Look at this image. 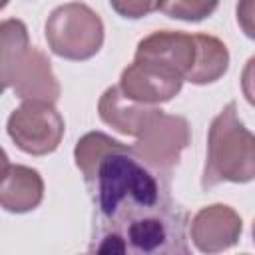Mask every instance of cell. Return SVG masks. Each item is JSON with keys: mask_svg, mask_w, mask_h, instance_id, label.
Returning <instances> with one entry per match:
<instances>
[{"mask_svg": "<svg viewBox=\"0 0 255 255\" xmlns=\"http://www.w3.org/2000/svg\"><path fill=\"white\" fill-rule=\"evenodd\" d=\"M76 165L94 201L90 251L187 255V213L171 197L169 175L143 161L133 145L102 131L76 143Z\"/></svg>", "mask_w": 255, "mask_h": 255, "instance_id": "1", "label": "cell"}, {"mask_svg": "<svg viewBox=\"0 0 255 255\" xmlns=\"http://www.w3.org/2000/svg\"><path fill=\"white\" fill-rule=\"evenodd\" d=\"M251 179H255V133L239 120L235 102H229L209 128L201 187L209 189L223 181L247 183Z\"/></svg>", "mask_w": 255, "mask_h": 255, "instance_id": "2", "label": "cell"}, {"mask_svg": "<svg viewBox=\"0 0 255 255\" xmlns=\"http://www.w3.org/2000/svg\"><path fill=\"white\" fill-rule=\"evenodd\" d=\"M2 36V88H14L24 102L40 100L54 104L60 96V84L48 58L28 42V30L20 20H4Z\"/></svg>", "mask_w": 255, "mask_h": 255, "instance_id": "3", "label": "cell"}, {"mask_svg": "<svg viewBox=\"0 0 255 255\" xmlns=\"http://www.w3.org/2000/svg\"><path fill=\"white\" fill-rule=\"evenodd\" d=\"M46 40L50 50L66 60H88L104 44L102 18L86 4L70 2L58 6L46 20Z\"/></svg>", "mask_w": 255, "mask_h": 255, "instance_id": "4", "label": "cell"}, {"mask_svg": "<svg viewBox=\"0 0 255 255\" xmlns=\"http://www.w3.org/2000/svg\"><path fill=\"white\" fill-rule=\"evenodd\" d=\"M191 131L185 118L167 116L163 110L153 108V112L143 122L139 133L135 135L133 149L157 171L171 175L177 165L181 151L189 145Z\"/></svg>", "mask_w": 255, "mask_h": 255, "instance_id": "5", "label": "cell"}, {"mask_svg": "<svg viewBox=\"0 0 255 255\" xmlns=\"http://www.w3.org/2000/svg\"><path fill=\"white\" fill-rule=\"evenodd\" d=\"M6 129L18 149L32 155H46L60 145L66 126L50 102L28 100L10 114Z\"/></svg>", "mask_w": 255, "mask_h": 255, "instance_id": "6", "label": "cell"}, {"mask_svg": "<svg viewBox=\"0 0 255 255\" xmlns=\"http://www.w3.org/2000/svg\"><path fill=\"white\" fill-rule=\"evenodd\" d=\"M197 34L173 32V30H157L147 38L139 40L135 58L155 64L169 74L181 78L183 82L191 78L197 64Z\"/></svg>", "mask_w": 255, "mask_h": 255, "instance_id": "7", "label": "cell"}, {"mask_svg": "<svg viewBox=\"0 0 255 255\" xmlns=\"http://www.w3.org/2000/svg\"><path fill=\"white\" fill-rule=\"evenodd\" d=\"M181 86H183L181 78L169 74L167 70L155 64L137 58H133V62L122 72L120 78V90L128 98L149 106L169 102L173 96L179 94Z\"/></svg>", "mask_w": 255, "mask_h": 255, "instance_id": "8", "label": "cell"}, {"mask_svg": "<svg viewBox=\"0 0 255 255\" xmlns=\"http://www.w3.org/2000/svg\"><path fill=\"white\" fill-rule=\"evenodd\" d=\"M243 223L229 205L215 203L199 209L191 221V239L203 253H217L233 247L241 235Z\"/></svg>", "mask_w": 255, "mask_h": 255, "instance_id": "9", "label": "cell"}, {"mask_svg": "<svg viewBox=\"0 0 255 255\" xmlns=\"http://www.w3.org/2000/svg\"><path fill=\"white\" fill-rule=\"evenodd\" d=\"M0 203L10 213H26L40 205L44 197V181L40 173L26 165H12L4 155Z\"/></svg>", "mask_w": 255, "mask_h": 255, "instance_id": "10", "label": "cell"}, {"mask_svg": "<svg viewBox=\"0 0 255 255\" xmlns=\"http://www.w3.org/2000/svg\"><path fill=\"white\" fill-rule=\"evenodd\" d=\"M155 106L135 102L128 98L120 86L108 88L104 96L98 102V114L104 124L112 126L114 129L126 133V135H137L147 116L153 112Z\"/></svg>", "mask_w": 255, "mask_h": 255, "instance_id": "11", "label": "cell"}, {"mask_svg": "<svg viewBox=\"0 0 255 255\" xmlns=\"http://www.w3.org/2000/svg\"><path fill=\"white\" fill-rule=\"evenodd\" d=\"M197 44H199L197 64H195V70L189 82L197 86L217 82L229 68L227 46L219 38L209 36V34H197Z\"/></svg>", "mask_w": 255, "mask_h": 255, "instance_id": "12", "label": "cell"}, {"mask_svg": "<svg viewBox=\"0 0 255 255\" xmlns=\"http://www.w3.org/2000/svg\"><path fill=\"white\" fill-rule=\"evenodd\" d=\"M219 0H159V12L185 22H201L211 16Z\"/></svg>", "mask_w": 255, "mask_h": 255, "instance_id": "13", "label": "cell"}, {"mask_svg": "<svg viewBox=\"0 0 255 255\" xmlns=\"http://www.w3.org/2000/svg\"><path fill=\"white\" fill-rule=\"evenodd\" d=\"M110 6L122 18L137 20L159 10V0H110Z\"/></svg>", "mask_w": 255, "mask_h": 255, "instance_id": "14", "label": "cell"}, {"mask_svg": "<svg viewBox=\"0 0 255 255\" xmlns=\"http://www.w3.org/2000/svg\"><path fill=\"white\" fill-rule=\"evenodd\" d=\"M237 24L243 34L255 40V0H239L237 2Z\"/></svg>", "mask_w": 255, "mask_h": 255, "instance_id": "15", "label": "cell"}, {"mask_svg": "<svg viewBox=\"0 0 255 255\" xmlns=\"http://www.w3.org/2000/svg\"><path fill=\"white\" fill-rule=\"evenodd\" d=\"M241 90L245 100L255 106V56H251L241 72Z\"/></svg>", "mask_w": 255, "mask_h": 255, "instance_id": "16", "label": "cell"}, {"mask_svg": "<svg viewBox=\"0 0 255 255\" xmlns=\"http://www.w3.org/2000/svg\"><path fill=\"white\" fill-rule=\"evenodd\" d=\"M253 241H255V223H253Z\"/></svg>", "mask_w": 255, "mask_h": 255, "instance_id": "17", "label": "cell"}, {"mask_svg": "<svg viewBox=\"0 0 255 255\" xmlns=\"http://www.w3.org/2000/svg\"><path fill=\"white\" fill-rule=\"evenodd\" d=\"M6 2H8V0H2V6H6Z\"/></svg>", "mask_w": 255, "mask_h": 255, "instance_id": "18", "label": "cell"}]
</instances>
